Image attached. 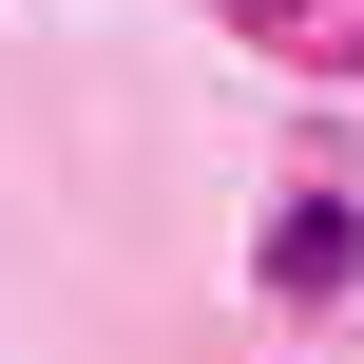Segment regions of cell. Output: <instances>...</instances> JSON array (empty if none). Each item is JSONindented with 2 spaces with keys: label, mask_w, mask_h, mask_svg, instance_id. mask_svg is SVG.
I'll list each match as a JSON object with an SVG mask.
<instances>
[{
  "label": "cell",
  "mask_w": 364,
  "mask_h": 364,
  "mask_svg": "<svg viewBox=\"0 0 364 364\" xmlns=\"http://www.w3.org/2000/svg\"><path fill=\"white\" fill-rule=\"evenodd\" d=\"M346 269H364V211H346V192H307V211L269 230V288H288V307H326Z\"/></svg>",
  "instance_id": "1"
}]
</instances>
